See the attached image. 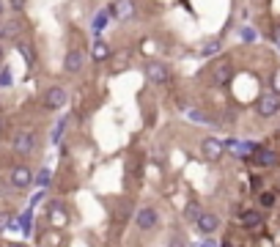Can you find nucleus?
Segmentation results:
<instances>
[{
  "mask_svg": "<svg viewBox=\"0 0 280 247\" xmlns=\"http://www.w3.org/2000/svg\"><path fill=\"white\" fill-rule=\"evenodd\" d=\"M9 182L14 190H28V187L36 182V176H33V170L28 168V165H14L9 173Z\"/></svg>",
  "mask_w": 280,
  "mask_h": 247,
  "instance_id": "obj_7",
  "label": "nucleus"
},
{
  "mask_svg": "<svg viewBox=\"0 0 280 247\" xmlns=\"http://www.w3.org/2000/svg\"><path fill=\"white\" fill-rule=\"evenodd\" d=\"M258 203H261V209H275V206H277V195L272 190H261V192H258Z\"/></svg>",
  "mask_w": 280,
  "mask_h": 247,
  "instance_id": "obj_19",
  "label": "nucleus"
},
{
  "mask_svg": "<svg viewBox=\"0 0 280 247\" xmlns=\"http://www.w3.org/2000/svg\"><path fill=\"white\" fill-rule=\"evenodd\" d=\"M275 91H280V72H275Z\"/></svg>",
  "mask_w": 280,
  "mask_h": 247,
  "instance_id": "obj_32",
  "label": "nucleus"
},
{
  "mask_svg": "<svg viewBox=\"0 0 280 247\" xmlns=\"http://www.w3.org/2000/svg\"><path fill=\"white\" fill-rule=\"evenodd\" d=\"M135 225H138L143 233L154 231L157 225H160V211H157L154 206H140V209L135 211Z\"/></svg>",
  "mask_w": 280,
  "mask_h": 247,
  "instance_id": "obj_5",
  "label": "nucleus"
},
{
  "mask_svg": "<svg viewBox=\"0 0 280 247\" xmlns=\"http://www.w3.org/2000/svg\"><path fill=\"white\" fill-rule=\"evenodd\" d=\"M0 61H3V44H0Z\"/></svg>",
  "mask_w": 280,
  "mask_h": 247,
  "instance_id": "obj_33",
  "label": "nucleus"
},
{
  "mask_svg": "<svg viewBox=\"0 0 280 247\" xmlns=\"http://www.w3.org/2000/svg\"><path fill=\"white\" fill-rule=\"evenodd\" d=\"M190 118H193L195 124H211V116H206L203 110H190Z\"/></svg>",
  "mask_w": 280,
  "mask_h": 247,
  "instance_id": "obj_26",
  "label": "nucleus"
},
{
  "mask_svg": "<svg viewBox=\"0 0 280 247\" xmlns=\"http://www.w3.org/2000/svg\"><path fill=\"white\" fill-rule=\"evenodd\" d=\"M85 66V52L83 50H69L64 55V72L66 75H80Z\"/></svg>",
  "mask_w": 280,
  "mask_h": 247,
  "instance_id": "obj_12",
  "label": "nucleus"
},
{
  "mask_svg": "<svg viewBox=\"0 0 280 247\" xmlns=\"http://www.w3.org/2000/svg\"><path fill=\"white\" fill-rule=\"evenodd\" d=\"M11 225V211H0V233Z\"/></svg>",
  "mask_w": 280,
  "mask_h": 247,
  "instance_id": "obj_27",
  "label": "nucleus"
},
{
  "mask_svg": "<svg viewBox=\"0 0 280 247\" xmlns=\"http://www.w3.org/2000/svg\"><path fill=\"white\" fill-rule=\"evenodd\" d=\"M66 102H69V93H66L64 85H50V88L44 91V96H42V104L47 110H60Z\"/></svg>",
  "mask_w": 280,
  "mask_h": 247,
  "instance_id": "obj_6",
  "label": "nucleus"
},
{
  "mask_svg": "<svg viewBox=\"0 0 280 247\" xmlns=\"http://www.w3.org/2000/svg\"><path fill=\"white\" fill-rule=\"evenodd\" d=\"M110 19H113V9H110V6H107V9H102V11H97V17H94V30H97V33H102V30H105V25L107 22H110Z\"/></svg>",
  "mask_w": 280,
  "mask_h": 247,
  "instance_id": "obj_18",
  "label": "nucleus"
},
{
  "mask_svg": "<svg viewBox=\"0 0 280 247\" xmlns=\"http://www.w3.org/2000/svg\"><path fill=\"white\" fill-rule=\"evenodd\" d=\"M256 30H253V28H242V30H239V42H242V44H253V42H256Z\"/></svg>",
  "mask_w": 280,
  "mask_h": 247,
  "instance_id": "obj_25",
  "label": "nucleus"
},
{
  "mask_svg": "<svg viewBox=\"0 0 280 247\" xmlns=\"http://www.w3.org/2000/svg\"><path fill=\"white\" fill-rule=\"evenodd\" d=\"M107 63H110V75H121V72L129 69V63H132V52H129L127 47H121L118 52H113V55L107 58Z\"/></svg>",
  "mask_w": 280,
  "mask_h": 247,
  "instance_id": "obj_13",
  "label": "nucleus"
},
{
  "mask_svg": "<svg viewBox=\"0 0 280 247\" xmlns=\"http://www.w3.org/2000/svg\"><path fill=\"white\" fill-rule=\"evenodd\" d=\"M0 17H3V0H0Z\"/></svg>",
  "mask_w": 280,
  "mask_h": 247,
  "instance_id": "obj_34",
  "label": "nucleus"
},
{
  "mask_svg": "<svg viewBox=\"0 0 280 247\" xmlns=\"http://www.w3.org/2000/svg\"><path fill=\"white\" fill-rule=\"evenodd\" d=\"M6 129V116H3V110H0V132Z\"/></svg>",
  "mask_w": 280,
  "mask_h": 247,
  "instance_id": "obj_31",
  "label": "nucleus"
},
{
  "mask_svg": "<svg viewBox=\"0 0 280 247\" xmlns=\"http://www.w3.org/2000/svg\"><path fill=\"white\" fill-rule=\"evenodd\" d=\"M195 228H198V233H203V236L217 233V228H220V215H217V211H201L195 220Z\"/></svg>",
  "mask_w": 280,
  "mask_h": 247,
  "instance_id": "obj_10",
  "label": "nucleus"
},
{
  "mask_svg": "<svg viewBox=\"0 0 280 247\" xmlns=\"http://www.w3.org/2000/svg\"><path fill=\"white\" fill-rule=\"evenodd\" d=\"M236 223L244 231H261L264 228V211L261 209H244L236 215Z\"/></svg>",
  "mask_w": 280,
  "mask_h": 247,
  "instance_id": "obj_9",
  "label": "nucleus"
},
{
  "mask_svg": "<svg viewBox=\"0 0 280 247\" xmlns=\"http://www.w3.org/2000/svg\"><path fill=\"white\" fill-rule=\"evenodd\" d=\"M209 83L214 85V88H223V85H228L231 80H234V61H231L228 55H220L214 58V61L209 63Z\"/></svg>",
  "mask_w": 280,
  "mask_h": 247,
  "instance_id": "obj_1",
  "label": "nucleus"
},
{
  "mask_svg": "<svg viewBox=\"0 0 280 247\" xmlns=\"http://www.w3.org/2000/svg\"><path fill=\"white\" fill-rule=\"evenodd\" d=\"M36 146H39V135L33 129H19V132H14V137H11V149H14L19 157L33 154Z\"/></svg>",
  "mask_w": 280,
  "mask_h": 247,
  "instance_id": "obj_3",
  "label": "nucleus"
},
{
  "mask_svg": "<svg viewBox=\"0 0 280 247\" xmlns=\"http://www.w3.org/2000/svg\"><path fill=\"white\" fill-rule=\"evenodd\" d=\"M272 42L280 47V25H275V28H272Z\"/></svg>",
  "mask_w": 280,
  "mask_h": 247,
  "instance_id": "obj_30",
  "label": "nucleus"
},
{
  "mask_svg": "<svg viewBox=\"0 0 280 247\" xmlns=\"http://www.w3.org/2000/svg\"><path fill=\"white\" fill-rule=\"evenodd\" d=\"M201 151H203V157H206V159H220L225 154V143H223V140H217V137H203L201 140Z\"/></svg>",
  "mask_w": 280,
  "mask_h": 247,
  "instance_id": "obj_14",
  "label": "nucleus"
},
{
  "mask_svg": "<svg viewBox=\"0 0 280 247\" xmlns=\"http://www.w3.org/2000/svg\"><path fill=\"white\" fill-rule=\"evenodd\" d=\"M244 162H250L253 168H266V170H272V168H277L280 165V154L275 149H269V146H261L258 143V149L253 151V154L244 159Z\"/></svg>",
  "mask_w": 280,
  "mask_h": 247,
  "instance_id": "obj_2",
  "label": "nucleus"
},
{
  "mask_svg": "<svg viewBox=\"0 0 280 247\" xmlns=\"http://www.w3.org/2000/svg\"><path fill=\"white\" fill-rule=\"evenodd\" d=\"M11 83H14V75H11L9 66H3L0 69V88H11Z\"/></svg>",
  "mask_w": 280,
  "mask_h": 247,
  "instance_id": "obj_23",
  "label": "nucleus"
},
{
  "mask_svg": "<svg viewBox=\"0 0 280 247\" xmlns=\"http://www.w3.org/2000/svg\"><path fill=\"white\" fill-rule=\"evenodd\" d=\"M19 223H22V231H25V233H30V223H33V215H30V209H28V211H25V215H22V220H19Z\"/></svg>",
  "mask_w": 280,
  "mask_h": 247,
  "instance_id": "obj_28",
  "label": "nucleus"
},
{
  "mask_svg": "<svg viewBox=\"0 0 280 247\" xmlns=\"http://www.w3.org/2000/svg\"><path fill=\"white\" fill-rule=\"evenodd\" d=\"M110 55H113V50H110L105 42H102V39H97V44H94V50H91V58H94L97 63H102V61H107Z\"/></svg>",
  "mask_w": 280,
  "mask_h": 247,
  "instance_id": "obj_17",
  "label": "nucleus"
},
{
  "mask_svg": "<svg viewBox=\"0 0 280 247\" xmlns=\"http://www.w3.org/2000/svg\"><path fill=\"white\" fill-rule=\"evenodd\" d=\"M66 126H69V118H60L58 126H55V132H52V143H60V137H64Z\"/></svg>",
  "mask_w": 280,
  "mask_h": 247,
  "instance_id": "obj_24",
  "label": "nucleus"
},
{
  "mask_svg": "<svg viewBox=\"0 0 280 247\" xmlns=\"http://www.w3.org/2000/svg\"><path fill=\"white\" fill-rule=\"evenodd\" d=\"M253 110H256V116H261V118H272V116L280 110V96H277V91L261 93V96L256 99V104H253Z\"/></svg>",
  "mask_w": 280,
  "mask_h": 247,
  "instance_id": "obj_4",
  "label": "nucleus"
},
{
  "mask_svg": "<svg viewBox=\"0 0 280 247\" xmlns=\"http://www.w3.org/2000/svg\"><path fill=\"white\" fill-rule=\"evenodd\" d=\"M17 52L25 58L28 69H36V50H33L30 42H25V39H17Z\"/></svg>",
  "mask_w": 280,
  "mask_h": 247,
  "instance_id": "obj_16",
  "label": "nucleus"
},
{
  "mask_svg": "<svg viewBox=\"0 0 280 247\" xmlns=\"http://www.w3.org/2000/svg\"><path fill=\"white\" fill-rule=\"evenodd\" d=\"M220 50H223V39H209V42L203 44L201 55H203V58H211V55H217Z\"/></svg>",
  "mask_w": 280,
  "mask_h": 247,
  "instance_id": "obj_20",
  "label": "nucleus"
},
{
  "mask_svg": "<svg viewBox=\"0 0 280 247\" xmlns=\"http://www.w3.org/2000/svg\"><path fill=\"white\" fill-rule=\"evenodd\" d=\"M25 3H28V0H9V6H11L14 11H22V9H25Z\"/></svg>",
  "mask_w": 280,
  "mask_h": 247,
  "instance_id": "obj_29",
  "label": "nucleus"
},
{
  "mask_svg": "<svg viewBox=\"0 0 280 247\" xmlns=\"http://www.w3.org/2000/svg\"><path fill=\"white\" fill-rule=\"evenodd\" d=\"M50 182H52L50 168H42V170H39V176H36V184L42 187V190H47V187H50Z\"/></svg>",
  "mask_w": 280,
  "mask_h": 247,
  "instance_id": "obj_22",
  "label": "nucleus"
},
{
  "mask_svg": "<svg viewBox=\"0 0 280 247\" xmlns=\"http://www.w3.org/2000/svg\"><path fill=\"white\" fill-rule=\"evenodd\" d=\"M110 9H113V19H118V22H127V19H132L135 14H138L135 0H113Z\"/></svg>",
  "mask_w": 280,
  "mask_h": 247,
  "instance_id": "obj_11",
  "label": "nucleus"
},
{
  "mask_svg": "<svg viewBox=\"0 0 280 247\" xmlns=\"http://www.w3.org/2000/svg\"><path fill=\"white\" fill-rule=\"evenodd\" d=\"M19 36H22V22L17 17L9 19L0 17V39H19Z\"/></svg>",
  "mask_w": 280,
  "mask_h": 247,
  "instance_id": "obj_15",
  "label": "nucleus"
},
{
  "mask_svg": "<svg viewBox=\"0 0 280 247\" xmlns=\"http://www.w3.org/2000/svg\"><path fill=\"white\" fill-rule=\"evenodd\" d=\"M201 206H198L195 201H190L187 203V209H184V220H190V223H195V220H198V215H201Z\"/></svg>",
  "mask_w": 280,
  "mask_h": 247,
  "instance_id": "obj_21",
  "label": "nucleus"
},
{
  "mask_svg": "<svg viewBox=\"0 0 280 247\" xmlns=\"http://www.w3.org/2000/svg\"><path fill=\"white\" fill-rule=\"evenodd\" d=\"M143 72H146V80L154 83V85L170 83V69H168V63H162V61H148Z\"/></svg>",
  "mask_w": 280,
  "mask_h": 247,
  "instance_id": "obj_8",
  "label": "nucleus"
}]
</instances>
